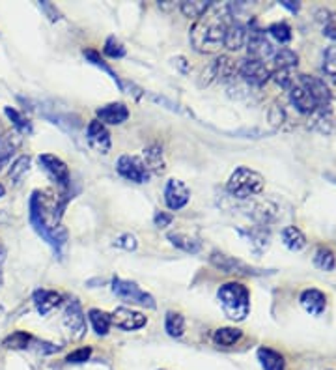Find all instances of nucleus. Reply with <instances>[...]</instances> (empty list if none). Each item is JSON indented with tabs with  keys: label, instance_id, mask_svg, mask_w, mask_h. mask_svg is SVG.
<instances>
[{
	"label": "nucleus",
	"instance_id": "1",
	"mask_svg": "<svg viewBox=\"0 0 336 370\" xmlns=\"http://www.w3.org/2000/svg\"><path fill=\"white\" fill-rule=\"evenodd\" d=\"M230 12L228 6L211 4L208 12L202 17L197 19V23L191 29V45L197 53L213 54L224 45V34H227Z\"/></svg>",
	"mask_w": 336,
	"mask_h": 370
},
{
	"label": "nucleus",
	"instance_id": "2",
	"mask_svg": "<svg viewBox=\"0 0 336 370\" xmlns=\"http://www.w3.org/2000/svg\"><path fill=\"white\" fill-rule=\"evenodd\" d=\"M220 307L230 320L243 322L250 312V292L241 282H227L217 290Z\"/></svg>",
	"mask_w": 336,
	"mask_h": 370
},
{
	"label": "nucleus",
	"instance_id": "3",
	"mask_svg": "<svg viewBox=\"0 0 336 370\" xmlns=\"http://www.w3.org/2000/svg\"><path fill=\"white\" fill-rule=\"evenodd\" d=\"M266 187V180L260 172L247 169V167H239L232 172V176L228 178L227 191L230 196L239 200H247L250 196L260 194Z\"/></svg>",
	"mask_w": 336,
	"mask_h": 370
},
{
	"label": "nucleus",
	"instance_id": "4",
	"mask_svg": "<svg viewBox=\"0 0 336 370\" xmlns=\"http://www.w3.org/2000/svg\"><path fill=\"white\" fill-rule=\"evenodd\" d=\"M30 224L34 226L36 232H38L56 253L62 251V247H64L66 241H68V232H66V229H62V226H49V224H47L45 217H43L40 193H34L32 194V199H30Z\"/></svg>",
	"mask_w": 336,
	"mask_h": 370
},
{
	"label": "nucleus",
	"instance_id": "5",
	"mask_svg": "<svg viewBox=\"0 0 336 370\" xmlns=\"http://www.w3.org/2000/svg\"><path fill=\"white\" fill-rule=\"evenodd\" d=\"M209 262L213 268H217L222 273H228V275H243V277H256L264 275V271L256 270L252 265L245 264L243 260L234 259V256H228V254L220 253V251H213L211 256H209Z\"/></svg>",
	"mask_w": 336,
	"mask_h": 370
},
{
	"label": "nucleus",
	"instance_id": "6",
	"mask_svg": "<svg viewBox=\"0 0 336 370\" xmlns=\"http://www.w3.org/2000/svg\"><path fill=\"white\" fill-rule=\"evenodd\" d=\"M112 292L122 298L125 301L137 303V305L148 307V309H155V300L153 295H150L148 292H144L142 288L133 281H123V279H114L112 281Z\"/></svg>",
	"mask_w": 336,
	"mask_h": 370
},
{
	"label": "nucleus",
	"instance_id": "7",
	"mask_svg": "<svg viewBox=\"0 0 336 370\" xmlns=\"http://www.w3.org/2000/svg\"><path fill=\"white\" fill-rule=\"evenodd\" d=\"M238 73V68H236V62H234L230 56H224L220 54L217 59L211 62V64L204 70L202 73V86L206 84L208 86L209 82L213 81H220V82H228L232 81L234 77Z\"/></svg>",
	"mask_w": 336,
	"mask_h": 370
},
{
	"label": "nucleus",
	"instance_id": "8",
	"mask_svg": "<svg viewBox=\"0 0 336 370\" xmlns=\"http://www.w3.org/2000/svg\"><path fill=\"white\" fill-rule=\"evenodd\" d=\"M116 171L120 176L135 183H148L151 176L146 169V164L142 163V159L133 157V155H122L118 159Z\"/></svg>",
	"mask_w": 336,
	"mask_h": 370
},
{
	"label": "nucleus",
	"instance_id": "9",
	"mask_svg": "<svg viewBox=\"0 0 336 370\" xmlns=\"http://www.w3.org/2000/svg\"><path fill=\"white\" fill-rule=\"evenodd\" d=\"M40 164L52 182L59 183L62 189L70 187V180H71L70 169H68V164H66L62 159L56 157V155H52V153H41Z\"/></svg>",
	"mask_w": 336,
	"mask_h": 370
},
{
	"label": "nucleus",
	"instance_id": "10",
	"mask_svg": "<svg viewBox=\"0 0 336 370\" xmlns=\"http://www.w3.org/2000/svg\"><path fill=\"white\" fill-rule=\"evenodd\" d=\"M239 77L243 79L247 84L250 86H264L269 79H271V71L264 62L260 60L247 59L241 62V65L238 68Z\"/></svg>",
	"mask_w": 336,
	"mask_h": 370
},
{
	"label": "nucleus",
	"instance_id": "11",
	"mask_svg": "<svg viewBox=\"0 0 336 370\" xmlns=\"http://www.w3.org/2000/svg\"><path fill=\"white\" fill-rule=\"evenodd\" d=\"M191 200V189L187 187L185 183L181 180H168L167 187H165V202L172 210V212H178L181 208H185Z\"/></svg>",
	"mask_w": 336,
	"mask_h": 370
},
{
	"label": "nucleus",
	"instance_id": "12",
	"mask_svg": "<svg viewBox=\"0 0 336 370\" xmlns=\"http://www.w3.org/2000/svg\"><path fill=\"white\" fill-rule=\"evenodd\" d=\"M110 320L116 327L123 329V331H137L148 323V318L142 312L128 309V307H118L116 311L110 314Z\"/></svg>",
	"mask_w": 336,
	"mask_h": 370
},
{
	"label": "nucleus",
	"instance_id": "13",
	"mask_svg": "<svg viewBox=\"0 0 336 370\" xmlns=\"http://www.w3.org/2000/svg\"><path fill=\"white\" fill-rule=\"evenodd\" d=\"M299 82L308 90V94L312 95V100L316 101L318 111H327V109H329L330 92L329 88H327V84H325L321 79H318V77L314 75H301L299 77Z\"/></svg>",
	"mask_w": 336,
	"mask_h": 370
},
{
	"label": "nucleus",
	"instance_id": "14",
	"mask_svg": "<svg viewBox=\"0 0 336 370\" xmlns=\"http://www.w3.org/2000/svg\"><path fill=\"white\" fill-rule=\"evenodd\" d=\"M86 141L88 144L99 153H109L110 150V133L107 130V125L99 122V120H92L86 128Z\"/></svg>",
	"mask_w": 336,
	"mask_h": 370
},
{
	"label": "nucleus",
	"instance_id": "15",
	"mask_svg": "<svg viewBox=\"0 0 336 370\" xmlns=\"http://www.w3.org/2000/svg\"><path fill=\"white\" fill-rule=\"evenodd\" d=\"M96 120L109 125H122L123 122H128L129 118V109L125 103H109V105L101 107L96 111Z\"/></svg>",
	"mask_w": 336,
	"mask_h": 370
},
{
	"label": "nucleus",
	"instance_id": "16",
	"mask_svg": "<svg viewBox=\"0 0 336 370\" xmlns=\"http://www.w3.org/2000/svg\"><path fill=\"white\" fill-rule=\"evenodd\" d=\"M64 323L66 327L70 329L71 339H75V341L82 339L84 333H86V320H84L81 305H79L77 301H73V303L68 307V311H66L64 314Z\"/></svg>",
	"mask_w": 336,
	"mask_h": 370
},
{
	"label": "nucleus",
	"instance_id": "17",
	"mask_svg": "<svg viewBox=\"0 0 336 370\" xmlns=\"http://www.w3.org/2000/svg\"><path fill=\"white\" fill-rule=\"evenodd\" d=\"M301 307L310 314V316H321L323 311L327 309V295L318 290V288H308L299 298Z\"/></svg>",
	"mask_w": 336,
	"mask_h": 370
},
{
	"label": "nucleus",
	"instance_id": "18",
	"mask_svg": "<svg viewBox=\"0 0 336 370\" xmlns=\"http://www.w3.org/2000/svg\"><path fill=\"white\" fill-rule=\"evenodd\" d=\"M290 101L291 105L296 107L297 111L303 112V114H314L318 111L316 107V101L312 100V95L308 94V90L303 86L301 82H297L290 88Z\"/></svg>",
	"mask_w": 336,
	"mask_h": 370
},
{
	"label": "nucleus",
	"instance_id": "19",
	"mask_svg": "<svg viewBox=\"0 0 336 370\" xmlns=\"http://www.w3.org/2000/svg\"><path fill=\"white\" fill-rule=\"evenodd\" d=\"M247 51H249L250 59L260 60V62H264V60L275 54V49H273L271 43L266 40V36L258 34V32L250 36L249 41H247Z\"/></svg>",
	"mask_w": 336,
	"mask_h": 370
},
{
	"label": "nucleus",
	"instance_id": "20",
	"mask_svg": "<svg viewBox=\"0 0 336 370\" xmlns=\"http://www.w3.org/2000/svg\"><path fill=\"white\" fill-rule=\"evenodd\" d=\"M60 301H62V295L59 292H54V290H45V288L36 290L34 305L41 316H45L52 309H56L60 305Z\"/></svg>",
	"mask_w": 336,
	"mask_h": 370
},
{
	"label": "nucleus",
	"instance_id": "21",
	"mask_svg": "<svg viewBox=\"0 0 336 370\" xmlns=\"http://www.w3.org/2000/svg\"><path fill=\"white\" fill-rule=\"evenodd\" d=\"M142 163L146 164L148 172L153 174H162L165 172V157H162V148L159 144H150L142 152Z\"/></svg>",
	"mask_w": 336,
	"mask_h": 370
},
{
	"label": "nucleus",
	"instance_id": "22",
	"mask_svg": "<svg viewBox=\"0 0 336 370\" xmlns=\"http://www.w3.org/2000/svg\"><path fill=\"white\" fill-rule=\"evenodd\" d=\"M247 43V29L245 24L234 21V23L228 24L227 34H224V45L228 51H239Z\"/></svg>",
	"mask_w": 336,
	"mask_h": 370
},
{
	"label": "nucleus",
	"instance_id": "23",
	"mask_svg": "<svg viewBox=\"0 0 336 370\" xmlns=\"http://www.w3.org/2000/svg\"><path fill=\"white\" fill-rule=\"evenodd\" d=\"M168 240H170V243H172L176 249H180L183 253L197 254L202 251V241L192 238V236L189 234H183V232H170V234H168Z\"/></svg>",
	"mask_w": 336,
	"mask_h": 370
},
{
	"label": "nucleus",
	"instance_id": "24",
	"mask_svg": "<svg viewBox=\"0 0 336 370\" xmlns=\"http://www.w3.org/2000/svg\"><path fill=\"white\" fill-rule=\"evenodd\" d=\"M258 361L264 370H286V359L282 353L275 352L271 348L258 350Z\"/></svg>",
	"mask_w": 336,
	"mask_h": 370
},
{
	"label": "nucleus",
	"instance_id": "25",
	"mask_svg": "<svg viewBox=\"0 0 336 370\" xmlns=\"http://www.w3.org/2000/svg\"><path fill=\"white\" fill-rule=\"evenodd\" d=\"M88 320L92 323V329L96 331V335H109L110 325H112L110 314H107V312L101 311V309H90V311H88Z\"/></svg>",
	"mask_w": 336,
	"mask_h": 370
},
{
	"label": "nucleus",
	"instance_id": "26",
	"mask_svg": "<svg viewBox=\"0 0 336 370\" xmlns=\"http://www.w3.org/2000/svg\"><path fill=\"white\" fill-rule=\"evenodd\" d=\"M243 337V331L238 327H219L213 333V342L220 348H230L238 344Z\"/></svg>",
	"mask_w": 336,
	"mask_h": 370
},
{
	"label": "nucleus",
	"instance_id": "27",
	"mask_svg": "<svg viewBox=\"0 0 336 370\" xmlns=\"http://www.w3.org/2000/svg\"><path fill=\"white\" fill-rule=\"evenodd\" d=\"M282 243L290 249L291 253H297V251L305 249L307 238H305V234L297 226H286L282 230Z\"/></svg>",
	"mask_w": 336,
	"mask_h": 370
},
{
	"label": "nucleus",
	"instance_id": "28",
	"mask_svg": "<svg viewBox=\"0 0 336 370\" xmlns=\"http://www.w3.org/2000/svg\"><path fill=\"white\" fill-rule=\"evenodd\" d=\"M165 329L167 333L172 339H180L183 333H185V318L181 316L180 312L170 311L167 312V318H165Z\"/></svg>",
	"mask_w": 336,
	"mask_h": 370
},
{
	"label": "nucleus",
	"instance_id": "29",
	"mask_svg": "<svg viewBox=\"0 0 336 370\" xmlns=\"http://www.w3.org/2000/svg\"><path fill=\"white\" fill-rule=\"evenodd\" d=\"M314 265L323 271H333L336 268V256L329 247H318L314 253Z\"/></svg>",
	"mask_w": 336,
	"mask_h": 370
},
{
	"label": "nucleus",
	"instance_id": "30",
	"mask_svg": "<svg viewBox=\"0 0 336 370\" xmlns=\"http://www.w3.org/2000/svg\"><path fill=\"white\" fill-rule=\"evenodd\" d=\"M273 62L277 65V70L291 71V68H296L297 62H299V56H297V53H293L291 49L282 47L273 54Z\"/></svg>",
	"mask_w": 336,
	"mask_h": 370
},
{
	"label": "nucleus",
	"instance_id": "31",
	"mask_svg": "<svg viewBox=\"0 0 336 370\" xmlns=\"http://www.w3.org/2000/svg\"><path fill=\"white\" fill-rule=\"evenodd\" d=\"M82 54H84V59H86L88 62H90V64L98 65V68H101V70H103L105 73H109L110 79L116 82L118 86H120V88H122V92H123V82L120 81V77H118V73H114V71L110 70L109 65L105 64V60L101 59V56H99L98 51H93V49H84V51H82Z\"/></svg>",
	"mask_w": 336,
	"mask_h": 370
},
{
	"label": "nucleus",
	"instance_id": "32",
	"mask_svg": "<svg viewBox=\"0 0 336 370\" xmlns=\"http://www.w3.org/2000/svg\"><path fill=\"white\" fill-rule=\"evenodd\" d=\"M211 4L213 2H202V0H197V2H181L180 4V10L181 13L185 15V17L189 19H200L204 15V13L208 12L209 8H211Z\"/></svg>",
	"mask_w": 336,
	"mask_h": 370
},
{
	"label": "nucleus",
	"instance_id": "33",
	"mask_svg": "<svg viewBox=\"0 0 336 370\" xmlns=\"http://www.w3.org/2000/svg\"><path fill=\"white\" fill-rule=\"evenodd\" d=\"M29 171H30V157L29 155H21V157H17L13 161L8 174H10V180H12V182L19 183L24 176H26V172Z\"/></svg>",
	"mask_w": 336,
	"mask_h": 370
},
{
	"label": "nucleus",
	"instance_id": "34",
	"mask_svg": "<svg viewBox=\"0 0 336 370\" xmlns=\"http://www.w3.org/2000/svg\"><path fill=\"white\" fill-rule=\"evenodd\" d=\"M30 341H32V337L23 333V331H15L13 335H10L4 341V348H12V350H24V348L29 346Z\"/></svg>",
	"mask_w": 336,
	"mask_h": 370
},
{
	"label": "nucleus",
	"instance_id": "35",
	"mask_svg": "<svg viewBox=\"0 0 336 370\" xmlns=\"http://www.w3.org/2000/svg\"><path fill=\"white\" fill-rule=\"evenodd\" d=\"M103 53L110 59H122V56H125V47H123L122 41H118L114 36H110L109 40L105 41Z\"/></svg>",
	"mask_w": 336,
	"mask_h": 370
},
{
	"label": "nucleus",
	"instance_id": "36",
	"mask_svg": "<svg viewBox=\"0 0 336 370\" xmlns=\"http://www.w3.org/2000/svg\"><path fill=\"white\" fill-rule=\"evenodd\" d=\"M267 32L278 41V43H288L291 40V29L286 23H275L271 24Z\"/></svg>",
	"mask_w": 336,
	"mask_h": 370
},
{
	"label": "nucleus",
	"instance_id": "37",
	"mask_svg": "<svg viewBox=\"0 0 336 370\" xmlns=\"http://www.w3.org/2000/svg\"><path fill=\"white\" fill-rule=\"evenodd\" d=\"M323 71L329 77L336 79V45L325 49L323 53Z\"/></svg>",
	"mask_w": 336,
	"mask_h": 370
},
{
	"label": "nucleus",
	"instance_id": "38",
	"mask_svg": "<svg viewBox=\"0 0 336 370\" xmlns=\"http://www.w3.org/2000/svg\"><path fill=\"white\" fill-rule=\"evenodd\" d=\"M4 112H6V116L10 118V120H12L13 125H15L17 130H21V131H30V122H29V120H26V118L23 116V114H21V112L17 111V109H12V107H6V109H4Z\"/></svg>",
	"mask_w": 336,
	"mask_h": 370
},
{
	"label": "nucleus",
	"instance_id": "39",
	"mask_svg": "<svg viewBox=\"0 0 336 370\" xmlns=\"http://www.w3.org/2000/svg\"><path fill=\"white\" fill-rule=\"evenodd\" d=\"M90 355H92V348L90 346L77 348V350H73V352L66 357V361H68V363H86Z\"/></svg>",
	"mask_w": 336,
	"mask_h": 370
},
{
	"label": "nucleus",
	"instance_id": "40",
	"mask_svg": "<svg viewBox=\"0 0 336 370\" xmlns=\"http://www.w3.org/2000/svg\"><path fill=\"white\" fill-rule=\"evenodd\" d=\"M114 247L125 249V251H135L139 247V240L133 234H122L114 240Z\"/></svg>",
	"mask_w": 336,
	"mask_h": 370
},
{
	"label": "nucleus",
	"instance_id": "41",
	"mask_svg": "<svg viewBox=\"0 0 336 370\" xmlns=\"http://www.w3.org/2000/svg\"><path fill=\"white\" fill-rule=\"evenodd\" d=\"M153 224H155L157 229H167L172 224V215L167 212H157L153 215Z\"/></svg>",
	"mask_w": 336,
	"mask_h": 370
},
{
	"label": "nucleus",
	"instance_id": "42",
	"mask_svg": "<svg viewBox=\"0 0 336 370\" xmlns=\"http://www.w3.org/2000/svg\"><path fill=\"white\" fill-rule=\"evenodd\" d=\"M284 120V111H282V107H271V111H269V122L275 123V125H280Z\"/></svg>",
	"mask_w": 336,
	"mask_h": 370
},
{
	"label": "nucleus",
	"instance_id": "43",
	"mask_svg": "<svg viewBox=\"0 0 336 370\" xmlns=\"http://www.w3.org/2000/svg\"><path fill=\"white\" fill-rule=\"evenodd\" d=\"M40 8L43 10V12L47 13V15H49V19H51V21H59V19H60L59 10L52 6V4H49V2H41Z\"/></svg>",
	"mask_w": 336,
	"mask_h": 370
},
{
	"label": "nucleus",
	"instance_id": "44",
	"mask_svg": "<svg viewBox=\"0 0 336 370\" xmlns=\"http://www.w3.org/2000/svg\"><path fill=\"white\" fill-rule=\"evenodd\" d=\"M280 4H282V6H284V8H288V10H290L291 13L299 12V4H293V2H291V0H282V2H280Z\"/></svg>",
	"mask_w": 336,
	"mask_h": 370
},
{
	"label": "nucleus",
	"instance_id": "45",
	"mask_svg": "<svg viewBox=\"0 0 336 370\" xmlns=\"http://www.w3.org/2000/svg\"><path fill=\"white\" fill-rule=\"evenodd\" d=\"M323 34L327 36V38H330V40H336V26H333V24H327L323 30Z\"/></svg>",
	"mask_w": 336,
	"mask_h": 370
},
{
	"label": "nucleus",
	"instance_id": "46",
	"mask_svg": "<svg viewBox=\"0 0 336 370\" xmlns=\"http://www.w3.org/2000/svg\"><path fill=\"white\" fill-rule=\"evenodd\" d=\"M4 314H6V311H4V307L0 305V323H2V320H4Z\"/></svg>",
	"mask_w": 336,
	"mask_h": 370
},
{
	"label": "nucleus",
	"instance_id": "47",
	"mask_svg": "<svg viewBox=\"0 0 336 370\" xmlns=\"http://www.w3.org/2000/svg\"><path fill=\"white\" fill-rule=\"evenodd\" d=\"M4 194H6V189H4V185H2V183H0V199H2V196H4Z\"/></svg>",
	"mask_w": 336,
	"mask_h": 370
},
{
	"label": "nucleus",
	"instance_id": "48",
	"mask_svg": "<svg viewBox=\"0 0 336 370\" xmlns=\"http://www.w3.org/2000/svg\"><path fill=\"white\" fill-rule=\"evenodd\" d=\"M2 137L4 135H2V128H0V141H2Z\"/></svg>",
	"mask_w": 336,
	"mask_h": 370
},
{
	"label": "nucleus",
	"instance_id": "49",
	"mask_svg": "<svg viewBox=\"0 0 336 370\" xmlns=\"http://www.w3.org/2000/svg\"><path fill=\"white\" fill-rule=\"evenodd\" d=\"M0 253H2V243H0Z\"/></svg>",
	"mask_w": 336,
	"mask_h": 370
}]
</instances>
